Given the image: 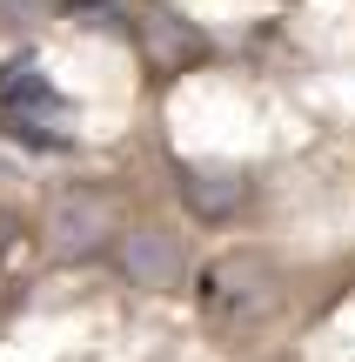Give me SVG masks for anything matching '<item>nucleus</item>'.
I'll return each instance as SVG.
<instances>
[{
    "label": "nucleus",
    "mask_w": 355,
    "mask_h": 362,
    "mask_svg": "<svg viewBox=\"0 0 355 362\" xmlns=\"http://www.w3.org/2000/svg\"><path fill=\"white\" fill-rule=\"evenodd\" d=\"M289 296H295V275L275 248H222V255L201 262L195 275V309H201V329L228 349H262L268 329L289 315Z\"/></svg>",
    "instance_id": "1"
},
{
    "label": "nucleus",
    "mask_w": 355,
    "mask_h": 362,
    "mask_svg": "<svg viewBox=\"0 0 355 362\" xmlns=\"http://www.w3.org/2000/svg\"><path fill=\"white\" fill-rule=\"evenodd\" d=\"M128 228L121 215V194L101 188V181H67L40 202L34 242L54 269H88V262H114V242Z\"/></svg>",
    "instance_id": "2"
},
{
    "label": "nucleus",
    "mask_w": 355,
    "mask_h": 362,
    "mask_svg": "<svg viewBox=\"0 0 355 362\" xmlns=\"http://www.w3.org/2000/svg\"><path fill=\"white\" fill-rule=\"evenodd\" d=\"M0 134L34 155H67L74 148V101L54 88V74H40L34 54L0 61Z\"/></svg>",
    "instance_id": "3"
},
{
    "label": "nucleus",
    "mask_w": 355,
    "mask_h": 362,
    "mask_svg": "<svg viewBox=\"0 0 355 362\" xmlns=\"http://www.w3.org/2000/svg\"><path fill=\"white\" fill-rule=\"evenodd\" d=\"M114 275L134 296H195L201 262H195V242H188L174 221L141 215V221H128L121 242H114Z\"/></svg>",
    "instance_id": "4"
},
{
    "label": "nucleus",
    "mask_w": 355,
    "mask_h": 362,
    "mask_svg": "<svg viewBox=\"0 0 355 362\" xmlns=\"http://www.w3.org/2000/svg\"><path fill=\"white\" fill-rule=\"evenodd\" d=\"M174 175V202H181L188 221L201 228H235L255 202V175L241 161H215V155H174L168 161Z\"/></svg>",
    "instance_id": "5"
},
{
    "label": "nucleus",
    "mask_w": 355,
    "mask_h": 362,
    "mask_svg": "<svg viewBox=\"0 0 355 362\" xmlns=\"http://www.w3.org/2000/svg\"><path fill=\"white\" fill-rule=\"evenodd\" d=\"M128 47L141 54V67L155 81H181V74H195L201 61H215V34L201 21H188L174 0H141Z\"/></svg>",
    "instance_id": "6"
},
{
    "label": "nucleus",
    "mask_w": 355,
    "mask_h": 362,
    "mask_svg": "<svg viewBox=\"0 0 355 362\" xmlns=\"http://www.w3.org/2000/svg\"><path fill=\"white\" fill-rule=\"evenodd\" d=\"M61 13L88 34H114V40H134V13L141 0H61Z\"/></svg>",
    "instance_id": "7"
},
{
    "label": "nucleus",
    "mask_w": 355,
    "mask_h": 362,
    "mask_svg": "<svg viewBox=\"0 0 355 362\" xmlns=\"http://www.w3.org/2000/svg\"><path fill=\"white\" fill-rule=\"evenodd\" d=\"M54 13H61V0H0V27H7V34H34Z\"/></svg>",
    "instance_id": "8"
}]
</instances>
